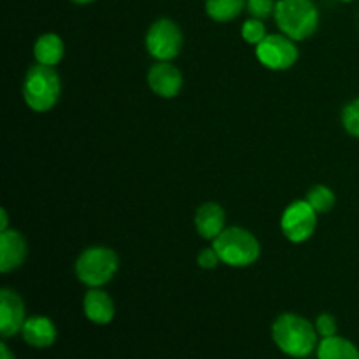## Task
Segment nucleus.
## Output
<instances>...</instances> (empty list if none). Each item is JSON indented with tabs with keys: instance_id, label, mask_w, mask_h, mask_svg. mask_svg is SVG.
Returning a JSON list of instances; mask_svg holds the SVG:
<instances>
[{
	"instance_id": "nucleus-15",
	"label": "nucleus",
	"mask_w": 359,
	"mask_h": 359,
	"mask_svg": "<svg viewBox=\"0 0 359 359\" xmlns=\"http://www.w3.org/2000/svg\"><path fill=\"white\" fill-rule=\"evenodd\" d=\"M65 55V46L60 35L56 34H44L35 41L34 44V56L37 63L41 65L56 67L62 62Z\"/></svg>"
},
{
	"instance_id": "nucleus-1",
	"label": "nucleus",
	"mask_w": 359,
	"mask_h": 359,
	"mask_svg": "<svg viewBox=\"0 0 359 359\" xmlns=\"http://www.w3.org/2000/svg\"><path fill=\"white\" fill-rule=\"evenodd\" d=\"M318 337L316 326L293 312L280 314L272 325L273 344L290 358H307L318 349Z\"/></svg>"
},
{
	"instance_id": "nucleus-10",
	"label": "nucleus",
	"mask_w": 359,
	"mask_h": 359,
	"mask_svg": "<svg viewBox=\"0 0 359 359\" xmlns=\"http://www.w3.org/2000/svg\"><path fill=\"white\" fill-rule=\"evenodd\" d=\"M147 84L158 97L175 98L182 90V74L170 62H158L147 72Z\"/></svg>"
},
{
	"instance_id": "nucleus-17",
	"label": "nucleus",
	"mask_w": 359,
	"mask_h": 359,
	"mask_svg": "<svg viewBox=\"0 0 359 359\" xmlns=\"http://www.w3.org/2000/svg\"><path fill=\"white\" fill-rule=\"evenodd\" d=\"M245 0H205V13L217 23L233 21L244 11Z\"/></svg>"
},
{
	"instance_id": "nucleus-4",
	"label": "nucleus",
	"mask_w": 359,
	"mask_h": 359,
	"mask_svg": "<svg viewBox=\"0 0 359 359\" xmlns=\"http://www.w3.org/2000/svg\"><path fill=\"white\" fill-rule=\"evenodd\" d=\"M62 93V81L55 67H30L23 81V100L34 112H48L58 102Z\"/></svg>"
},
{
	"instance_id": "nucleus-20",
	"label": "nucleus",
	"mask_w": 359,
	"mask_h": 359,
	"mask_svg": "<svg viewBox=\"0 0 359 359\" xmlns=\"http://www.w3.org/2000/svg\"><path fill=\"white\" fill-rule=\"evenodd\" d=\"M342 125L349 135L359 139V98L349 102L342 111Z\"/></svg>"
},
{
	"instance_id": "nucleus-14",
	"label": "nucleus",
	"mask_w": 359,
	"mask_h": 359,
	"mask_svg": "<svg viewBox=\"0 0 359 359\" xmlns=\"http://www.w3.org/2000/svg\"><path fill=\"white\" fill-rule=\"evenodd\" d=\"M226 224V212L223 207L216 202H207L198 207L195 214V226L196 231L205 241H214Z\"/></svg>"
},
{
	"instance_id": "nucleus-5",
	"label": "nucleus",
	"mask_w": 359,
	"mask_h": 359,
	"mask_svg": "<svg viewBox=\"0 0 359 359\" xmlns=\"http://www.w3.org/2000/svg\"><path fill=\"white\" fill-rule=\"evenodd\" d=\"M119 270V258L111 248L93 245L81 252L76 262V276L88 287H102L114 279Z\"/></svg>"
},
{
	"instance_id": "nucleus-7",
	"label": "nucleus",
	"mask_w": 359,
	"mask_h": 359,
	"mask_svg": "<svg viewBox=\"0 0 359 359\" xmlns=\"http://www.w3.org/2000/svg\"><path fill=\"white\" fill-rule=\"evenodd\" d=\"M318 226V212L307 200H294L280 216V230L293 244H304L314 235Z\"/></svg>"
},
{
	"instance_id": "nucleus-27",
	"label": "nucleus",
	"mask_w": 359,
	"mask_h": 359,
	"mask_svg": "<svg viewBox=\"0 0 359 359\" xmlns=\"http://www.w3.org/2000/svg\"><path fill=\"white\" fill-rule=\"evenodd\" d=\"M340 2H353V0H340Z\"/></svg>"
},
{
	"instance_id": "nucleus-16",
	"label": "nucleus",
	"mask_w": 359,
	"mask_h": 359,
	"mask_svg": "<svg viewBox=\"0 0 359 359\" xmlns=\"http://www.w3.org/2000/svg\"><path fill=\"white\" fill-rule=\"evenodd\" d=\"M318 359H359V349L351 340L333 335L318 344Z\"/></svg>"
},
{
	"instance_id": "nucleus-19",
	"label": "nucleus",
	"mask_w": 359,
	"mask_h": 359,
	"mask_svg": "<svg viewBox=\"0 0 359 359\" xmlns=\"http://www.w3.org/2000/svg\"><path fill=\"white\" fill-rule=\"evenodd\" d=\"M241 34L248 44L258 46L266 37L265 23H263V20H258V18H251V20H248L242 25Z\"/></svg>"
},
{
	"instance_id": "nucleus-18",
	"label": "nucleus",
	"mask_w": 359,
	"mask_h": 359,
	"mask_svg": "<svg viewBox=\"0 0 359 359\" xmlns=\"http://www.w3.org/2000/svg\"><path fill=\"white\" fill-rule=\"evenodd\" d=\"M305 200L314 207V210L318 214L330 212V210H333V207H335L337 203V196L335 193H333V189L325 184L312 186V188L307 191Z\"/></svg>"
},
{
	"instance_id": "nucleus-6",
	"label": "nucleus",
	"mask_w": 359,
	"mask_h": 359,
	"mask_svg": "<svg viewBox=\"0 0 359 359\" xmlns=\"http://www.w3.org/2000/svg\"><path fill=\"white\" fill-rule=\"evenodd\" d=\"M146 49L158 62H172L182 49V32L175 21L160 18L146 34Z\"/></svg>"
},
{
	"instance_id": "nucleus-26",
	"label": "nucleus",
	"mask_w": 359,
	"mask_h": 359,
	"mask_svg": "<svg viewBox=\"0 0 359 359\" xmlns=\"http://www.w3.org/2000/svg\"><path fill=\"white\" fill-rule=\"evenodd\" d=\"M70 2H74V4H79V6H86V4H91V2H95V0H70Z\"/></svg>"
},
{
	"instance_id": "nucleus-25",
	"label": "nucleus",
	"mask_w": 359,
	"mask_h": 359,
	"mask_svg": "<svg viewBox=\"0 0 359 359\" xmlns=\"http://www.w3.org/2000/svg\"><path fill=\"white\" fill-rule=\"evenodd\" d=\"M7 224H9V217H7V210L2 207V209H0V231L9 230Z\"/></svg>"
},
{
	"instance_id": "nucleus-22",
	"label": "nucleus",
	"mask_w": 359,
	"mask_h": 359,
	"mask_svg": "<svg viewBox=\"0 0 359 359\" xmlns=\"http://www.w3.org/2000/svg\"><path fill=\"white\" fill-rule=\"evenodd\" d=\"M316 332H318V335L321 337V339H328V337H333L337 335V330H339V326H337V319L333 318L332 314H319L318 319H316Z\"/></svg>"
},
{
	"instance_id": "nucleus-8",
	"label": "nucleus",
	"mask_w": 359,
	"mask_h": 359,
	"mask_svg": "<svg viewBox=\"0 0 359 359\" xmlns=\"http://www.w3.org/2000/svg\"><path fill=\"white\" fill-rule=\"evenodd\" d=\"M256 58L270 70H287L298 62V48L287 35L272 34L256 46Z\"/></svg>"
},
{
	"instance_id": "nucleus-21",
	"label": "nucleus",
	"mask_w": 359,
	"mask_h": 359,
	"mask_svg": "<svg viewBox=\"0 0 359 359\" xmlns=\"http://www.w3.org/2000/svg\"><path fill=\"white\" fill-rule=\"evenodd\" d=\"M276 4L273 0H245L249 14L258 20H266L270 14L276 13Z\"/></svg>"
},
{
	"instance_id": "nucleus-2",
	"label": "nucleus",
	"mask_w": 359,
	"mask_h": 359,
	"mask_svg": "<svg viewBox=\"0 0 359 359\" xmlns=\"http://www.w3.org/2000/svg\"><path fill=\"white\" fill-rule=\"evenodd\" d=\"M273 18L280 34L294 42L312 37L319 27V11L312 0H279Z\"/></svg>"
},
{
	"instance_id": "nucleus-9",
	"label": "nucleus",
	"mask_w": 359,
	"mask_h": 359,
	"mask_svg": "<svg viewBox=\"0 0 359 359\" xmlns=\"http://www.w3.org/2000/svg\"><path fill=\"white\" fill-rule=\"evenodd\" d=\"M27 316H25V304L18 293L13 290L0 291V335L2 339L21 333Z\"/></svg>"
},
{
	"instance_id": "nucleus-12",
	"label": "nucleus",
	"mask_w": 359,
	"mask_h": 359,
	"mask_svg": "<svg viewBox=\"0 0 359 359\" xmlns=\"http://www.w3.org/2000/svg\"><path fill=\"white\" fill-rule=\"evenodd\" d=\"M21 337L25 342L34 349H48L56 342V332L55 323L46 316H32L27 318L23 328H21Z\"/></svg>"
},
{
	"instance_id": "nucleus-23",
	"label": "nucleus",
	"mask_w": 359,
	"mask_h": 359,
	"mask_svg": "<svg viewBox=\"0 0 359 359\" xmlns=\"http://www.w3.org/2000/svg\"><path fill=\"white\" fill-rule=\"evenodd\" d=\"M196 262H198L200 269L212 270L219 265L221 258H219V255L216 252V249L207 248V249H203V251L198 252V258H196Z\"/></svg>"
},
{
	"instance_id": "nucleus-3",
	"label": "nucleus",
	"mask_w": 359,
	"mask_h": 359,
	"mask_svg": "<svg viewBox=\"0 0 359 359\" xmlns=\"http://www.w3.org/2000/svg\"><path fill=\"white\" fill-rule=\"evenodd\" d=\"M212 248L219 255L221 263L233 269H244L258 262L262 245L249 230L241 226L224 228L212 241Z\"/></svg>"
},
{
	"instance_id": "nucleus-13",
	"label": "nucleus",
	"mask_w": 359,
	"mask_h": 359,
	"mask_svg": "<svg viewBox=\"0 0 359 359\" xmlns=\"http://www.w3.org/2000/svg\"><path fill=\"white\" fill-rule=\"evenodd\" d=\"M83 309L88 321L93 325H109L116 314L114 300L100 287H90V291L84 294Z\"/></svg>"
},
{
	"instance_id": "nucleus-11",
	"label": "nucleus",
	"mask_w": 359,
	"mask_h": 359,
	"mask_svg": "<svg viewBox=\"0 0 359 359\" xmlns=\"http://www.w3.org/2000/svg\"><path fill=\"white\" fill-rule=\"evenodd\" d=\"M28 245L18 230L0 231V272L9 273L20 269L27 258Z\"/></svg>"
},
{
	"instance_id": "nucleus-24",
	"label": "nucleus",
	"mask_w": 359,
	"mask_h": 359,
	"mask_svg": "<svg viewBox=\"0 0 359 359\" xmlns=\"http://www.w3.org/2000/svg\"><path fill=\"white\" fill-rule=\"evenodd\" d=\"M0 359H16L6 342L0 344Z\"/></svg>"
}]
</instances>
